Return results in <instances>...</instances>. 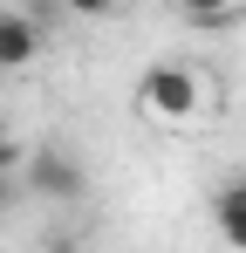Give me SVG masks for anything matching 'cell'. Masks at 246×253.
<instances>
[{"label": "cell", "mask_w": 246, "mask_h": 253, "mask_svg": "<svg viewBox=\"0 0 246 253\" xmlns=\"http://www.w3.org/2000/svg\"><path fill=\"white\" fill-rule=\"evenodd\" d=\"M62 253H82V247H62Z\"/></svg>", "instance_id": "cell-8"}, {"label": "cell", "mask_w": 246, "mask_h": 253, "mask_svg": "<svg viewBox=\"0 0 246 253\" xmlns=\"http://www.w3.org/2000/svg\"><path fill=\"white\" fill-rule=\"evenodd\" d=\"M137 103H144L151 117H164V124H185V117L199 110V76H192L185 62H158V69H144Z\"/></svg>", "instance_id": "cell-1"}, {"label": "cell", "mask_w": 246, "mask_h": 253, "mask_svg": "<svg viewBox=\"0 0 246 253\" xmlns=\"http://www.w3.org/2000/svg\"><path fill=\"white\" fill-rule=\"evenodd\" d=\"M35 48H41L35 14H0V76H7V69H28Z\"/></svg>", "instance_id": "cell-4"}, {"label": "cell", "mask_w": 246, "mask_h": 253, "mask_svg": "<svg viewBox=\"0 0 246 253\" xmlns=\"http://www.w3.org/2000/svg\"><path fill=\"white\" fill-rule=\"evenodd\" d=\"M7 206H14V178H0V212H7Z\"/></svg>", "instance_id": "cell-7"}, {"label": "cell", "mask_w": 246, "mask_h": 253, "mask_svg": "<svg viewBox=\"0 0 246 253\" xmlns=\"http://www.w3.org/2000/svg\"><path fill=\"white\" fill-rule=\"evenodd\" d=\"M212 219H219V240L233 253H246V178H226L212 192Z\"/></svg>", "instance_id": "cell-3"}, {"label": "cell", "mask_w": 246, "mask_h": 253, "mask_svg": "<svg viewBox=\"0 0 246 253\" xmlns=\"http://www.w3.org/2000/svg\"><path fill=\"white\" fill-rule=\"evenodd\" d=\"M185 21H192V28H240V21H246V7H192Z\"/></svg>", "instance_id": "cell-5"}, {"label": "cell", "mask_w": 246, "mask_h": 253, "mask_svg": "<svg viewBox=\"0 0 246 253\" xmlns=\"http://www.w3.org/2000/svg\"><path fill=\"white\" fill-rule=\"evenodd\" d=\"M21 178H28V192L55 199V206H76L82 192H89L82 165L69 158V151H55V144H48V151H28V171H21Z\"/></svg>", "instance_id": "cell-2"}, {"label": "cell", "mask_w": 246, "mask_h": 253, "mask_svg": "<svg viewBox=\"0 0 246 253\" xmlns=\"http://www.w3.org/2000/svg\"><path fill=\"white\" fill-rule=\"evenodd\" d=\"M14 171H28V158H21L14 137H0V178H14Z\"/></svg>", "instance_id": "cell-6"}]
</instances>
